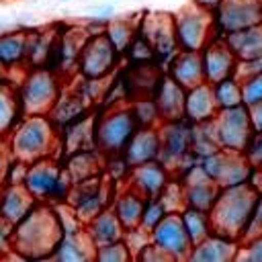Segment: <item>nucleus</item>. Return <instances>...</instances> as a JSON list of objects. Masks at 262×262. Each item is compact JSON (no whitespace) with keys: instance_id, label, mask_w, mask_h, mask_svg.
I'll return each instance as SVG.
<instances>
[{"instance_id":"f257e3e1","label":"nucleus","mask_w":262,"mask_h":262,"mask_svg":"<svg viewBox=\"0 0 262 262\" xmlns=\"http://www.w3.org/2000/svg\"><path fill=\"white\" fill-rule=\"evenodd\" d=\"M63 231L66 227L59 209L51 203L39 201L29 215L12 227L10 244L20 258H51Z\"/></svg>"},{"instance_id":"f03ea898","label":"nucleus","mask_w":262,"mask_h":262,"mask_svg":"<svg viewBox=\"0 0 262 262\" xmlns=\"http://www.w3.org/2000/svg\"><path fill=\"white\" fill-rule=\"evenodd\" d=\"M258 192L260 190L252 182L223 186L209 211L213 231L242 242L248 229Z\"/></svg>"},{"instance_id":"7ed1b4c3","label":"nucleus","mask_w":262,"mask_h":262,"mask_svg":"<svg viewBox=\"0 0 262 262\" xmlns=\"http://www.w3.org/2000/svg\"><path fill=\"white\" fill-rule=\"evenodd\" d=\"M8 137L10 156L27 164L39 158L57 156L55 149L61 145V131L49 115H25Z\"/></svg>"},{"instance_id":"20e7f679","label":"nucleus","mask_w":262,"mask_h":262,"mask_svg":"<svg viewBox=\"0 0 262 262\" xmlns=\"http://www.w3.org/2000/svg\"><path fill=\"white\" fill-rule=\"evenodd\" d=\"M139 129L129 102H115L96 113L94 121V147L104 156H123L129 139Z\"/></svg>"},{"instance_id":"39448f33","label":"nucleus","mask_w":262,"mask_h":262,"mask_svg":"<svg viewBox=\"0 0 262 262\" xmlns=\"http://www.w3.org/2000/svg\"><path fill=\"white\" fill-rule=\"evenodd\" d=\"M63 76L47 66H29L18 82V96L25 115H49L61 96Z\"/></svg>"},{"instance_id":"423d86ee","label":"nucleus","mask_w":262,"mask_h":262,"mask_svg":"<svg viewBox=\"0 0 262 262\" xmlns=\"http://www.w3.org/2000/svg\"><path fill=\"white\" fill-rule=\"evenodd\" d=\"M23 184L29 188V192L37 201L51 203V205L66 203L72 190V180L59 156H47V158H39L27 164Z\"/></svg>"},{"instance_id":"0eeeda50","label":"nucleus","mask_w":262,"mask_h":262,"mask_svg":"<svg viewBox=\"0 0 262 262\" xmlns=\"http://www.w3.org/2000/svg\"><path fill=\"white\" fill-rule=\"evenodd\" d=\"M160 162L172 172V176H180L199 162L192 154V123L186 119L160 123Z\"/></svg>"},{"instance_id":"6e6552de","label":"nucleus","mask_w":262,"mask_h":262,"mask_svg":"<svg viewBox=\"0 0 262 262\" xmlns=\"http://www.w3.org/2000/svg\"><path fill=\"white\" fill-rule=\"evenodd\" d=\"M211 125H213L219 147L227 151H239V154H246V147L256 131L252 121V108L246 102L219 108L217 115L211 119Z\"/></svg>"},{"instance_id":"1a4fd4ad","label":"nucleus","mask_w":262,"mask_h":262,"mask_svg":"<svg viewBox=\"0 0 262 262\" xmlns=\"http://www.w3.org/2000/svg\"><path fill=\"white\" fill-rule=\"evenodd\" d=\"M121 57L123 53L115 47L108 35L104 31H96L88 35L82 47L76 72L84 80H106L117 70Z\"/></svg>"},{"instance_id":"9d476101","label":"nucleus","mask_w":262,"mask_h":262,"mask_svg":"<svg viewBox=\"0 0 262 262\" xmlns=\"http://www.w3.org/2000/svg\"><path fill=\"white\" fill-rule=\"evenodd\" d=\"M174 31L178 47L188 51H201L217 35L213 12L199 6L194 0L174 12Z\"/></svg>"},{"instance_id":"9b49d317","label":"nucleus","mask_w":262,"mask_h":262,"mask_svg":"<svg viewBox=\"0 0 262 262\" xmlns=\"http://www.w3.org/2000/svg\"><path fill=\"white\" fill-rule=\"evenodd\" d=\"M137 31L149 41L156 59L164 66L180 49L174 31V14L170 12H145L139 18Z\"/></svg>"},{"instance_id":"f8f14e48","label":"nucleus","mask_w":262,"mask_h":262,"mask_svg":"<svg viewBox=\"0 0 262 262\" xmlns=\"http://www.w3.org/2000/svg\"><path fill=\"white\" fill-rule=\"evenodd\" d=\"M164 76H166V68L156 59L129 61L125 70L119 74V84L125 92V98L131 102L135 98L154 96Z\"/></svg>"},{"instance_id":"ddd939ff","label":"nucleus","mask_w":262,"mask_h":262,"mask_svg":"<svg viewBox=\"0 0 262 262\" xmlns=\"http://www.w3.org/2000/svg\"><path fill=\"white\" fill-rule=\"evenodd\" d=\"M217 35L248 29L262 23V0H221L213 12Z\"/></svg>"},{"instance_id":"4468645a","label":"nucleus","mask_w":262,"mask_h":262,"mask_svg":"<svg viewBox=\"0 0 262 262\" xmlns=\"http://www.w3.org/2000/svg\"><path fill=\"white\" fill-rule=\"evenodd\" d=\"M149 239L172 260H188V254L192 250V242L186 233L180 211H168L166 217L149 231Z\"/></svg>"},{"instance_id":"2eb2a0df","label":"nucleus","mask_w":262,"mask_h":262,"mask_svg":"<svg viewBox=\"0 0 262 262\" xmlns=\"http://www.w3.org/2000/svg\"><path fill=\"white\" fill-rule=\"evenodd\" d=\"M182 184V194H184V207H194L203 211H211L221 186L205 174V170L196 164H192L188 170H184L180 176H176Z\"/></svg>"},{"instance_id":"dca6fc26","label":"nucleus","mask_w":262,"mask_h":262,"mask_svg":"<svg viewBox=\"0 0 262 262\" xmlns=\"http://www.w3.org/2000/svg\"><path fill=\"white\" fill-rule=\"evenodd\" d=\"M203 70H205V80L209 84H215L223 78L235 76L237 72V55L233 53V49L229 47V43L225 41V37L215 35L203 49Z\"/></svg>"},{"instance_id":"f3484780","label":"nucleus","mask_w":262,"mask_h":262,"mask_svg":"<svg viewBox=\"0 0 262 262\" xmlns=\"http://www.w3.org/2000/svg\"><path fill=\"white\" fill-rule=\"evenodd\" d=\"M172 178H174L172 172L160 160H151V162H145V164L131 168L129 178H127V186H131L133 190H137L145 199H154V196L162 194V190L166 188V184Z\"/></svg>"},{"instance_id":"a211bd4d","label":"nucleus","mask_w":262,"mask_h":262,"mask_svg":"<svg viewBox=\"0 0 262 262\" xmlns=\"http://www.w3.org/2000/svg\"><path fill=\"white\" fill-rule=\"evenodd\" d=\"M239 246H242L239 239L211 231L205 239H201L199 244L192 246L188 260H192V262H231V260H235Z\"/></svg>"},{"instance_id":"6ab92c4d","label":"nucleus","mask_w":262,"mask_h":262,"mask_svg":"<svg viewBox=\"0 0 262 262\" xmlns=\"http://www.w3.org/2000/svg\"><path fill=\"white\" fill-rule=\"evenodd\" d=\"M166 74L176 80L180 86L186 90L207 82L205 80V70H203V53L201 51H188V49H178L174 57L166 63Z\"/></svg>"},{"instance_id":"aec40b11","label":"nucleus","mask_w":262,"mask_h":262,"mask_svg":"<svg viewBox=\"0 0 262 262\" xmlns=\"http://www.w3.org/2000/svg\"><path fill=\"white\" fill-rule=\"evenodd\" d=\"M92 98L82 90V88H76V90H63L61 96L57 98L55 106L49 111V119L55 123V127L61 131L63 127L72 125L74 121H78L80 117L88 115L90 108H92Z\"/></svg>"},{"instance_id":"412c9836","label":"nucleus","mask_w":262,"mask_h":262,"mask_svg":"<svg viewBox=\"0 0 262 262\" xmlns=\"http://www.w3.org/2000/svg\"><path fill=\"white\" fill-rule=\"evenodd\" d=\"M160 151H162V141H160V125L158 127H139L133 137L129 139L123 158L127 160V164L139 166L151 160H160Z\"/></svg>"},{"instance_id":"4be33fe9","label":"nucleus","mask_w":262,"mask_h":262,"mask_svg":"<svg viewBox=\"0 0 262 262\" xmlns=\"http://www.w3.org/2000/svg\"><path fill=\"white\" fill-rule=\"evenodd\" d=\"M39 201L29 192L25 184H8L4 182L2 194H0V219H4L8 225L20 223L29 211L37 205Z\"/></svg>"},{"instance_id":"5701e85b","label":"nucleus","mask_w":262,"mask_h":262,"mask_svg":"<svg viewBox=\"0 0 262 262\" xmlns=\"http://www.w3.org/2000/svg\"><path fill=\"white\" fill-rule=\"evenodd\" d=\"M219 106L213 94V84L201 82L192 88L186 90V100H184V119L192 125L207 123L217 115Z\"/></svg>"},{"instance_id":"b1692460","label":"nucleus","mask_w":262,"mask_h":262,"mask_svg":"<svg viewBox=\"0 0 262 262\" xmlns=\"http://www.w3.org/2000/svg\"><path fill=\"white\" fill-rule=\"evenodd\" d=\"M154 100L158 104L162 123L164 121H178L184 119V100H186V88L180 86L176 80H172L168 74L162 78Z\"/></svg>"},{"instance_id":"393cba45","label":"nucleus","mask_w":262,"mask_h":262,"mask_svg":"<svg viewBox=\"0 0 262 262\" xmlns=\"http://www.w3.org/2000/svg\"><path fill=\"white\" fill-rule=\"evenodd\" d=\"M63 168L72 180V184H78L82 180L100 176L104 172V156L98 149H80L74 154H68Z\"/></svg>"},{"instance_id":"a878e982","label":"nucleus","mask_w":262,"mask_h":262,"mask_svg":"<svg viewBox=\"0 0 262 262\" xmlns=\"http://www.w3.org/2000/svg\"><path fill=\"white\" fill-rule=\"evenodd\" d=\"M31 29H10L0 33V63L6 68H18L29 59Z\"/></svg>"},{"instance_id":"bb28decb","label":"nucleus","mask_w":262,"mask_h":262,"mask_svg":"<svg viewBox=\"0 0 262 262\" xmlns=\"http://www.w3.org/2000/svg\"><path fill=\"white\" fill-rule=\"evenodd\" d=\"M84 227H86L90 239L94 242V246H102V244L117 242V239L125 237V233H127V229L123 227V223H121V219L117 217V213H115L113 207L102 209V211H100L96 217H92Z\"/></svg>"},{"instance_id":"cd10ccee","label":"nucleus","mask_w":262,"mask_h":262,"mask_svg":"<svg viewBox=\"0 0 262 262\" xmlns=\"http://www.w3.org/2000/svg\"><path fill=\"white\" fill-rule=\"evenodd\" d=\"M23 117H25V111L18 96V84L2 82L0 84V139L8 137Z\"/></svg>"},{"instance_id":"c85d7f7f","label":"nucleus","mask_w":262,"mask_h":262,"mask_svg":"<svg viewBox=\"0 0 262 262\" xmlns=\"http://www.w3.org/2000/svg\"><path fill=\"white\" fill-rule=\"evenodd\" d=\"M117 213V217L121 219L123 227L127 231L137 229L141 225V215H143V207H145V196L139 194L137 190H133L131 186L125 184V188L115 194V201L111 205Z\"/></svg>"},{"instance_id":"c756f323","label":"nucleus","mask_w":262,"mask_h":262,"mask_svg":"<svg viewBox=\"0 0 262 262\" xmlns=\"http://www.w3.org/2000/svg\"><path fill=\"white\" fill-rule=\"evenodd\" d=\"M225 41L229 43V47L233 49L237 59L260 57L262 55V23L254 25V27H248V29L227 33Z\"/></svg>"},{"instance_id":"7c9ffc66","label":"nucleus","mask_w":262,"mask_h":262,"mask_svg":"<svg viewBox=\"0 0 262 262\" xmlns=\"http://www.w3.org/2000/svg\"><path fill=\"white\" fill-rule=\"evenodd\" d=\"M225 151H227V149H225ZM254 170H256V168L250 164V160L246 158V154L227 151L223 170H221V174H219V178H217V184L223 188V186H235V184L252 182Z\"/></svg>"},{"instance_id":"2f4dec72","label":"nucleus","mask_w":262,"mask_h":262,"mask_svg":"<svg viewBox=\"0 0 262 262\" xmlns=\"http://www.w3.org/2000/svg\"><path fill=\"white\" fill-rule=\"evenodd\" d=\"M180 215H182V221H184V227H186V233H188L192 246L199 244L201 239H205L213 231L209 211L194 209V207H184L180 211Z\"/></svg>"},{"instance_id":"473e14b6","label":"nucleus","mask_w":262,"mask_h":262,"mask_svg":"<svg viewBox=\"0 0 262 262\" xmlns=\"http://www.w3.org/2000/svg\"><path fill=\"white\" fill-rule=\"evenodd\" d=\"M137 25H139V20L133 23V20H129V18H117V16H113V18L106 23V27H104V33L108 35V39L115 43V47H117L123 55H125L127 47L131 45L133 37L137 35Z\"/></svg>"},{"instance_id":"72a5a7b5","label":"nucleus","mask_w":262,"mask_h":262,"mask_svg":"<svg viewBox=\"0 0 262 262\" xmlns=\"http://www.w3.org/2000/svg\"><path fill=\"white\" fill-rule=\"evenodd\" d=\"M213 94H215V100H217L219 108H227V106H235V104L244 102L242 82H239L237 76H229V78H223V80L215 82L213 84Z\"/></svg>"},{"instance_id":"f704fd0d","label":"nucleus","mask_w":262,"mask_h":262,"mask_svg":"<svg viewBox=\"0 0 262 262\" xmlns=\"http://www.w3.org/2000/svg\"><path fill=\"white\" fill-rule=\"evenodd\" d=\"M129 106H131V113H133L139 127H158L162 123V117H160V111H158L154 96L135 98L129 102Z\"/></svg>"},{"instance_id":"c9c22d12","label":"nucleus","mask_w":262,"mask_h":262,"mask_svg":"<svg viewBox=\"0 0 262 262\" xmlns=\"http://www.w3.org/2000/svg\"><path fill=\"white\" fill-rule=\"evenodd\" d=\"M131 258H135V256L125 237L111 242V244L96 246V252H94V260H98V262H127Z\"/></svg>"},{"instance_id":"e433bc0d","label":"nucleus","mask_w":262,"mask_h":262,"mask_svg":"<svg viewBox=\"0 0 262 262\" xmlns=\"http://www.w3.org/2000/svg\"><path fill=\"white\" fill-rule=\"evenodd\" d=\"M168 213V207L164 205V201L160 196H154V199H145V207H143V215H141V229L143 231H151Z\"/></svg>"},{"instance_id":"4c0bfd02","label":"nucleus","mask_w":262,"mask_h":262,"mask_svg":"<svg viewBox=\"0 0 262 262\" xmlns=\"http://www.w3.org/2000/svg\"><path fill=\"white\" fill-rule=\"evenodd\" d=\"M242 82V96H244V102L252 108L256 104L262 102V74H256V76H250L246 80H239Z\"/></svg>"},{"instance_id":"58836bf2","label":"nucleus","mask_w":262,"mask_h":262,"mask_svg":"<svg viewBox=\"0 0 262 262\" xmlns=\"http://www.w3.org/2000/svg\"><path fill=\"white\" fill-rule=\"evenodd\" d=\"M235 260H250V262H262V233L254 235L246 242H242L239 252Z\"/></svg>"},{"instance_id":"ea45409f","label":"nucleus","mask_w":262,"mask_h":262,"mask_svg":"<svg viewBox=\"0 0 262 262\" xmlns=\"http://www.w3.org/2000/svg\"><path fill=\"white\" fill-rule=\"evenodd\" d=\"M260 233H262V190L256 196L254 211H252V217H250V223H248V229H246L242 242H246V239H250L254 235H260Z\"/></svg>"},{"instance_id":"a19ab883","label":"nucleus","mask_w":262,"mask_h":262,"mask_svg":"<svg viewBox=\"0 0 262 262\" xmlns=\"http://www.w3.org/2000/svg\"><path fill=\"white\" fill-rule=\"evenodd\" d=\"M246 158L250 160V164L256 170L262 168V131H254V135L246 147Z\"/></svg>"},{"instance_id":"79ce46f5","label":"nucleus","mask_w":262,"mask_h":262,"mask_svg":"<svg viewBox=\"0 0 262 262\" xmlns=\"http://www.w3.org/2000/svg\"><path fill=\"white\" fill-rule=\"evenodd\" d=\"M256 74H262V55L260 57H252V59H239L237 72H235V76L239 80H246V78L256 76Z\"/></svg>"},{"instance_id":"37998d69","label":"nucleus","mask_w":262,"mask_h":262,"mask_svg":"<svg viewBox=\"0 0 262 262\" xmlns=\"http://www.w3.org/2000/svg\"><path fill=\"white\" fill-rule=\"evenodd\" d=\"M90 12H92L94 18L104 20V23H108L113 16H117V8H115V4H106V2H104V4H98V6H92Z\"/></svg>"},{"instance_id":"c03bdc74","label":"nucleus","mask_w":262,"mask_h":262,"mask_svg":"<svg viewBox=\"0 0 262 262\" xmlns=\"http://www.w3.org/2000/svg\"><path fill=\"white\" fill-rule=\"evenodd\" d=\"M10 237H12V225H8L4 219H0V256L12 250Z\"/></svg>"},{"instance_id":"a18cd8bd","label":"nucleus","mask_w":262,"mask_h":262,"mask_svg":"<svg viewBox=\"0 0 262 262\" xmlns=\"http://www.w3.org/2000/svg\"><path fill=\"white\" fill-rule=\"evenodd\" d=\"M252 121H254V129L262 131V102L252 106Z\"/></svg>"},{"instance_id":"49530a36","label":"nucleus","mask_w":262,"mask_h":262,"mask_svg":"<svg viewBox=\"0 0 262 262\" xmlns=\"http://www.w3.org/2000/svg\"><path fill=\"white\" fill-rule=\"evenodd\" d=\"M199 6H203V8H207V10H211V12H215L217 10V6L221 4V0H194Z\"/></svg>"},{"instance_id":"de8ad7c7","label":"nucleus","mask_w":262,"mask_h":262,"mask_svg":"<svg viewBox=\"0 0 262 262\" xmlns=\"http://www.w3.org/2000/svg\"><path fill=\"white\" fill-rule=\"evenodd\" d=\"M252 184H254L258 190H262V168L254 170V176H252Z\"/></svg>"},{"instance_id":"09e8293b","label":"nucleus","mask_w":262,"mask_h":262,"mask_svg":"<svg viewBox=\"0 0 262 262\" xmlns=\"http://www.w3.org/2000/svg\"><path fill=\"white\" fill-rule=\"evenodd\" d=\"M2 82H12L10 80V68H6L4 63H0V84Z\"/></svg>"},{"instance_id":"8fccbe9b","label":"nucleus","mask_w":262,"mask_h":262,"mask_svg":"<svg viewBox=\"0 0 262 262\" xmlns=\"http://www.w3.org/2000/svg\"><path fill=\"white\" fill-rule=\"evenodd\" d=\"M2 188H4V178L0 176V194H2Z\"/></svg>"},{"instance_id":"3c124183","label":"nucleus","mask_w":262,"mask_h":262,"mask_svg":"<svg viewBox=\"0 0 262 262\" xmlns=\"http://www.w3.org/2000/svg\"><path fill=\"white\" fill-rule=\"evenodd\" d=\"M63 2H72V0H63Z\"/></svg>"}]
</instances>
